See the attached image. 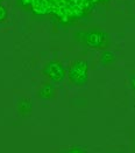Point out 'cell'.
Returning a JSON list of instances; mask_svg holds the SVG:
<instances>
[{"instance_id":"obj_5","label":"cell","mask_w":135,"mask_h":153,"mask_svg":"<svg viewBox=\"0 0 135 153\" xmlns=\"http://www.w3.org/2000/svg\"><path fill=\"white\" fill-rule=\"evenodd\" d=\"M54 94H55V89H54V87L49 84V83H47V84H44L40 91H38V97L40 98H42V100H50L52 96H54Z\"/></svg>"},{"instance_id":"obj_12","label":"cell","mask_w":135,"mask_h":153,"mask_svg":"<svg viewBox=\"0 0 135 153\" xmlns=\"http://www.w3.org/2000/svg\"><path fill=\"white\" fill-rule=\"evenodd\" d=\"M2 1H4V0H0V4H1V2H2Z\"/></svg>"},{"instance_id":"obj_3","label":"cell","mask_w":135,"mask_h":153,"mask_svg":"<svg viewBox=\"0 0 135 153\" xmlns=\"http://www.w3.org/2000/svg\"><path fill=\"white\" fill-rule=\"evenodd\" d=\"M43 74L49 78L51 82L61 83L65 77V68L58 61H50L46 64L43 69Z\"/></svg>"},{"instance_id":"obj_2","label":"cell","mask_w":135,"mask_h":153,"mask_svg":"<svg viewBox=\"0 0 135 153\" xmlns=\"http://www.w3.org/2000/svg\"><path fill=\"white\" fill-rule=\"evenodd\" d=\"M69 79L75 85H83L89 78V64L83 60H76L70 64L68 70Z\"/></svg>"},{"instance_id":"obj_7","label":"cell","mask_w":135,"mask_h":153,"mask_svg":"<svg viewBox=\"0 0 135 153\" xmlns=\"http://www.w3.org/2000/svg\"><path fill=\"white\" fill-rule=\"evenodd\" d=\"M114 61V54L111 53V51H103L101 56H100V62L104 64V65H107L111 64Z\"/></svg>"},{"instance_id":"obj_1","label":"cell","mask_w":135,"mask_h":153,"mask_svg":"<svg viewBox=\"0 0 135 153\" xmlns=\"http://www.w3.org/2000/svg\"><path fill=\"white\" fill-rule=\"evenodd\" d=\"M20 2L36 15H50L68 24L87 14L98 0H20Z\"/></svg>"},{"instance_id":"obj_4","label":"cell","mask_w":135,"mask_h":153,"mask_svg":"<svg viewBox=\"0 0 135 153\" xmlns=\"http://www.w3.org/2000/svg\"><path fill=\"white\" fill-rule=\"evenodd\" d=\"M85 43L91 48H104L108 43V36L103 32H90L85 34Z\"/></svg>"},{"instance_id":"obj_8","label":"cell","mask_w":135,"mask_h":153,"mask_svg":"<svg viewBox=\"0 0 135 153\" xmlns=\"http://www.w3.org/2000/svg\"><path fill=\"white\" fill-rule=\"evenodd\" d=\"M7 16H8V11H7V8H6L2 4H0V22H4V21L7 19Z\"/></svg>"},{"instance_id":"obj_6","label":"cell","mask_w":135,"mask_h":153,"mask_svg":"<svg viewBox=\"0 0 135 153\" xmlns=\"http://www.w3.org/2000/svg\"><path fill=\"white\" fill-rule=\"evenodd\" d=\"M18 111H19V114L22 116L25 115H28V114H30L32 112V102L30 101H28V100H21L19 104H18Z\"/></svg>"},{"instance_id":"obj_11","label":"cell","mask_w":135,"mask_h":153,"mask_svg":"<svg viewBox=\"0 0 135 153\" xmlns=\"http://www.w3.org/2000/svg\"><path fill=\"white\" fill-rule=\"evenodd\" d=\"M107 1H110V0H98V2H107Z\"/></svg>"},{"instance_id":"obj_10","label":"cell","mask_w":135,"mask_h":153,"mask_svg":"<svg viewBox=\"0 0 135 153\" xmlns=\"http://www.w3.org/2000/svg\"><path fill=\"white\" fill-rule=\"evenodd\" d=\"M131 84H132V88H133V90L135 91V75H133V76H132V78H131Z\"/></svg>"},{"instance_id":"obj_9","label":"cell","mask_w":135,"mask_h":153,"mask_svg":"<svg viewBox=\"0 0 135 153\" xmlns=\"http://www.w3.org/2000/svg\"><path fill=\"white\" fill-rule=\"evenodd\" d=\"M69 152H84V151L82 149H79V147H72V149L69 150Z\"/></svg>"}]
</instances>
